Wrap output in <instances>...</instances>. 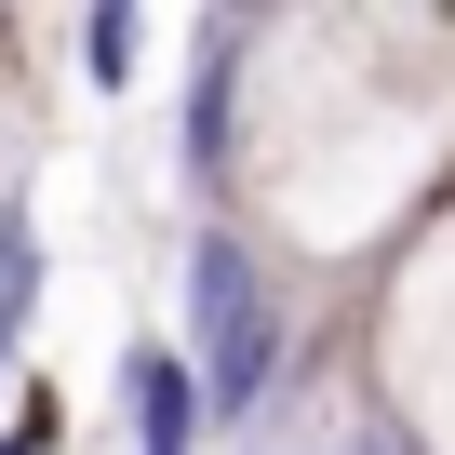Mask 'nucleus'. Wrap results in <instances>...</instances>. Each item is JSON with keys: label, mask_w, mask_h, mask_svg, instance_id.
Returning a JSON list of instances; mask_svg holds the SVG:
<instances>
[{"label": "nucleus", "mask_w": 455, "mask_h": 455, "mask_svg": "<svg viewBox=\"0 0 455 455\" xmlns=\"http://www.w3.org/2000/svg\"><path fill=\"white\" fill-rule=\"evenodd\" d=\"M375 415L415 455H455V228H428V255H402L388 282V335H375Z\"/></svg>", "instance_id": "nucleus-3"}, {"label": "nucleus", "mask_w": 455, "mask_h": 455, "mask_svg": "<svg viewBox=\"0 0 455 455\" xmlns=\"http://www.w3.org/2000/svg\"><path fill=\"white\" fill-rule=\"evenodd\" d=\"M41 282H54V268H41V214H28V188H14V201H0V388L28 375V322H41Z\"/></svg>", "instance_id": "nucleus-7"}, {"label": "nucleus", "mask_w": 455, "mask_h": 455, "mask_svg": "<svg viewBox=\"0 0 455 455\" xmlns=\"http://www.w3.org/2000/svg\"><path fill=\"white\" fill-rule=\"evenodd\" d=\"M68 54H81V94H94V108H121V94H134V68H148V14H134V0H94V14L68 28Z\"/></svg>", "instance_id": "nucleus-8"}, {"label": "nucleus", "mask_w": 455, "mask_h": 455, "mask_svg": "<svg viewBox=\"0 0 455 455\" xmlns=\"http://www.w3.org/2000/svg\"><path fill=\"white\" fill-rule=\"evenodd\" d=\"M0 455H28V442H0Z\"/></svg>", "instance_id": "nucleus-10"}, {"label": "nucleus", "mask_w": 455, "mask_h": 455, "mask_svg": "<svg viewBox=\"0 0 455 455\" xmlns=\"http://www.w3.org/2000/svg\"><path fill=\"white\" fill-rule=\"evenodd\" d=\"M322 28V121L228 148L214 214H242L268 255H375L428 214L455 161V28L442 14H308Z\"/></svg>", "instance_id": "nucleus-1"}, {"label": "nucleus", "mask_w": 455, "mask_h": 455, "mask_svg": "<svg viewBox=\"0 0 455 455\" xmlns=\"http://www.w3.org/2000/svg\"><path fill=\"white\" fill-rule=\"evenodd\" d=\"M242 455H415L388 415H375V388H295L282 415H255V428H228Z\"/></svg>", "instance_id": "nucleus-5"}, {"label": "nucleus", "mask_w": 455, "mask_h": 455, "mask_svg": "<svg viewBox=\"0 0 455 455\" xmlns=\"http://www.w3.org/2000/svg\"><path fill=\"white\" fill-rule=\"evenodd\" d=\"M295 362V282L242 214L188 228V375H201V428H255L268 388Z\"/></svg>", "instance_id": "nucleus-2"}, {"label": "nucleus", "mask_w": 455, "mask_h": 455, "mask_svg": "<svg viewBox=\"0 0 455 455\" xmlns=\"http://www.w3.org/2000/svg\"><path fill=\"white\" fill-rule=\"evenodd\" d=\"M242 68H255V14H201V28H188V94H174V161H188V188H228V148H242Z\"/></svg>", "instance_id": "nucleus-4"}, {"label": "nucleus", "mask_w": 455, "mask_h": 455, "mask_svg": "<svg viewBox=\"0 0 455 455\" xmlns=\"http://www.w3.org/2000/svg\"><path fill=\"white\" fill-rule=\"evenodd\" d=\"M121 415H134V455H201V442H214V428H201V375H188V348H161V335L121 348Z\"/></svg>", "instance_id": "nucleus-6"}, {"label": "nucleus", "mask_w": 455, "mask_h": 455, "mask_svg": "<svg viewBox=\"0 0 455 455\" xmlns=\"http://www.w3.org/2000/svg\"><path fill=\"white\" fill-rule=\"evenodd\" d=\"M0 442H28V455L68 442V402H54V388H14V428H0Z\"/></svg>", "instance_id": "nucleus-9"}]
</instances>
